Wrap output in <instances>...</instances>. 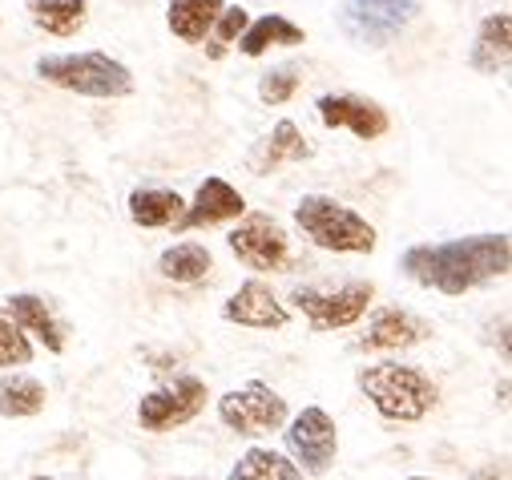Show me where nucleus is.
Here are the masks:
<instances>
[{
  "mask_svg": "<svg viewBox=\"0 0 512 480\" xmlns=\"http://www.w3.org/2000/svg\"><path fill=\"white\" fill-rule=\"evenodd\" d=\"M432 335V327L412 315V311H400V307H383L371 315L367 331L359 335V351H404V347H416Z\"/></svg>",
  "mask_w": 512,
  "mask_h": 480,
  "instance_id": "14",
  "label": "nucleus"
},
{
  "mask_svg": "<svg viewBox=\"0 0 512 480\" xmlns=\"http://www.w3.org/2000/svg\"><path fill=\"white\" fill-rule=\"evenodd\" d=\"M283 436H287V452L299 472H307V476L331 472V464L339 456V432L323 408H303L291 424H283Z\"/></svg>",
  "mask_w": 512,
  "mask_h": 480,
  "instance_id": "9",
  "label": "nucleus"
},
{
  "mask_svg": "<svg viewBox=\"0 0 512 480\" xmlns=\"http://www.w3.org/2000/svg\"><path fill=\"white\" fill-rule=\"evenodd\" d=\"M210 267H214V259L202 243H174L158 259V275L174 279V283H202L210 275Z\"/></svg>",
  "mask_w": 512,
  "mask_h": 480,
  "instance_id": "23",
  "label": "nucleus"
},
{
  "mask_svg": "<svg viewBox=\"0 0 512 480\" xmlns=\"http://www.w3.org/2000/svg\"><path fill=\"white\" fill-rule=\"evenodd\" d=\"M416 9V0H343L339 25L355 45L383 49L412 25Z\"/></svg>",
  "mask_w": 512,
  "mask_h": 480,
  "instance_id": "7",
  "label": "nucleus"
},
{
  "mask_svg": "<svg viewBox=\"0 0 512 480\" xmlns=\"http://www.w3.org/2000/svg\"><path fill=\"white\" fill-rule=\"evenodd\" d=\"M218 420L238 436H267L287 424V400L271 384L250 380L218 400Z\"/></svg>",
  "mask_w": 512,
  "mask_h": 480,
  "instance_id": "6",
  "label": "nucleus"
},
{
  "mask_svg": "<svg viewBox=\"0 0 512 480\" xmlns=\"http://www.w3.org/2000/svg\"><path fill=\"white\" fill-rule=\"evenodd\" d=\"M21 364H33V343L13 323L9 311H0V368H21Z\"/></svg>",
  "mask_w": 512,
  "mask_h": 480,
  "instance_id": "27",
  "label": "nucleus"
},
{
  "mask_svg": "<svg viewBox=\"0 0 512 480\" xmlns=\"http://www.w3.org/2000/svg\"><path fill=\"white\" fill-rule=\"evenodd\" d=\"M33 480H53V476H33Z\"/></svg>",
  "mask_w": 512,
  "mask_h": 480,
  "instance_id": "29",
  "label": "nucleus"
},
{
  "mask_svg": "<svg viewBox=\"0 0 512 480\" xmlns=\"http://www.w3.org/2000/svg\"><path fill=\"white\" fill-rule=\"evenodd\" d=\"M408 480H432V476H408Z\"/></svg>",
  "mask_w": 512,
  "mask_h": 480,
  "instance_id": "28",
  "label": "nucleus"
},
{
  "mask_svg": "<svg viewBox=\"0 0 512 480\" xmlns=\"http://www.w3.org/2000/svg\"><path fill=\"white\" fill-rule=\"evenodd\" d=\"M375 299V287L371 283H343L335 291H315V287H295L291 291V303L295 311L307 315V323L315 331H343V327H355L367 307Z\"/></svg>",
  "mask_w": 512,
  "mask_h": 480,
  "instance_id": "8",
  "label": "nucleus"
},
{
  "mask_svg": "<svg viewBox=\"0 0 512 480\" xmlns=\"http://www.w3.org/2000/svg\"><path fill=\"white\" fill-rule=\"evenodd\" d=\"M45 384L33 376H5L0 380V416L5 420H25L45 408Z\"/></svg>",
  "mask_w": 512,
  "mask_h": 480,
  "instance_id": "24",
  "label": "nucleus"
},
{
  "mask_svg": "<svg viewBox=\"0 0 512 480\" xmlns=\"http://www.w3.org/2000/svg\"><path fill=\"white\" fill-rule=\"evenodd\" d=\"M250 25V13L242 9V5H222V13H218V21H214V29L206 33V57L210 61H218V57H226V49L242 37V29Z\"/></svg>",
  "mask_w": 512,
  "mask_h": 480,
  "instance_id": "25",
  "label": "nucleus"
},
{
  "mask_svg": "<svg viewBox=\"0 0 512 480\" xmlns=\"http://www.w3.org/2000/svg\"><path fill=\"white\" fill-rule=\"evenodd\" d=\"M222 319L238 323V327H250V331H283L291 323V311L283 307V299L263 279H246L222 303Z\"/></svg>",
  "mask_w": 512,
  "mask_h": 480,
  "instance_id": "12",
  "label": "nucleus"
},
{
  "mask_svg": "<svg viewBox=\"0 0 512 480\" xmlns=\"http://www.w3.org/2000/svg\"><path fill=\"white\" fill-rule=\"evenodd\" d=\"M311 154H315V150H311V142L303 138V130L283 117V122H279L259 146L250 150L246 162H250L254 174H275L283 162H303V158H311Z\"/></svg>",
  "mask_w": 512,
  "mask_h": 480,
  "instance_id": "16",
  "label": "nucleus"
},
{
  "mask_svg": "<svg viewBox=\"0 0 512 480\" xmlns=\"http://www.w3.org/2000/svg\"><path fill=\"white\" fill-rule=\"evenodd\" d=\"M508 263H512V243L504 230H496V234H468V238H448V243L408 247L400 259V271L412 283L456 299L492 279H504Z\"/></svg>",
  "mask_w": 512,
  "mask_h": 480,
  "instance_id": "1",
  "label": "nucleus"
},
{
  "mask_svg": "<svg viewBox=\"0 0 512 480\" xmlns=\"http://www.w3.org/2000/svg\"><path fill=\"white\" fill-rule=\"evenodd\" d=\"M315 109H319V122L327 130H347L359 142H375L392 130L388 109L371 97H359V93H323L315 101Z\"/></svg>",
  "mask_w": 512,
  "mask_h": 480,
  "instance_id": "11",
  "label": "nucleus"
},
{
  "mask_svg": "<svg viewBox=\"0 0 512 480\" xmlns=\"http://www.w3.org/2000/svg\"><path fill=\"white\" fill-rule=\"evenodd\" d=\"M238 214H246V198L226 182V178H206L194 194V202H186L182 218L174 222L178 230H210V226H222V222H234Z\"/></svg>",
  "mask_w": 512,
  "mask_h": 480,
  "instance_id": "13",
  "label": "nucleus"
},
{
  "mask_svg": "<svg viewBox=\"0 0 512 480\" xmlns=\"http://www.w3.org/2000/svg\"><path fill=\"white\" fill-rule=\"evenodd\" d=\"M355 384L371 400V408L392 424H416L440 404L436 380L412 364H367L359 368Z\"/></svg>",
  "mask_w": 512,
  "mask_h": 480,
  "instance_id": "2",
  "label": "nucleus"
},
{
  "mask_svg": "<svg viewBox=\"0 0 512 480\" xmlns=\"http://www.w3.org/2000/svg\"><path fill=\"white\" fill-rule=\"evenodd\" d=\"M295 226L311 247L335 255H371L379 243L375 226L331 194H303L295 206Z\"/></svg>",
  "mask_w": 512,
  "mask_h": 480,
  "instance_id": "4",
  "label": "nucleus"
},
{
  "mask_svg": "<svg viewBox=\"0 0 512 480\" xmlns=\"http://www.w3.org/2000/svg\"><path fill=\"white\" fill-rule=\"evenodd\" d=\"M226 0H170V9H166V25L178 41L186 45H202L206 33L214 29L218 13H222Z\"/></svg>",
  "mask_w": 512,
  "mask_h": 480,
  "instance_id": "19",
  "label": "nucleus"
},
{
  "mask_svg": "<svg viewBox=\"0 0 512 480\" xmlns=\"http://www.w3.org/2000/svg\"><path fill=\"white\" fill-rule=\"evenodd\" d=\"M303 41H307V33H303L291 17H283V13H267V17H259V21H250L234 45H238L246 57H263V53L275 49V45L291 49V45H303Z\"/></svg>",
  "mask_w": 512,
  "mask_h": 480,
  "instance_id": "18",
  "label": "nucleus"
},
{
  "mask_svg": "<svg viewBox=\"0 0 512 480\" xmlns=\"http://www.w3.org/2000/svg\"><path fill=\"white\" fill-rule=\"evenodd\" d=\"M299 85H303V69L299 65H275V69H267L263 77H259V101L263 105H287L295 93H299Z\"/></svg>",
  "mask_w": 512,
  "mask_h": 480,
  "instance_id": "26",
  "label": "nucleus"
},
{
  "mask_svg": "<svg viewBox=\"0 0 512 480\" xmlns=\"http://www.w3.org/2000/svg\"><path fill=\"white\" fill-rule=\"evenodd\" d=\"M9 315H13V323L21 331H33L45 343V351H53V355L65 351V327H61V319L49 311V303L41 295H13L9 299Z\"/></svg>",
  "mask_w": 512,
  "mask_h": 480,
  "instance_id": "17",
  "label": "nucleus"
},
{
  "mask_svg": "<svg viewBox=\"0 0 512 480\" xmlns=\"http://www.w3.org/2000/svg\"><path fill=\"white\" fill-rule=\"evenodd\" d=\"M29 21L49 37H77L89 21L85 0H29Z\"/></svg>",
  "mask_w": 512,
  "mask_h": 480,
  "instance_id": "21",
  "label": "nucleus"
},
{
  "mask_svg": "<svg viewBox=\"0 0 512 480\" xmlns=\"http://www.w3.org/2000/svg\"><path fill=\"white\" fill-rule=\"evenodd\" d=\"M37 77L45 85H57L77 97H97V101H117L134 93V73L130 65H121L117 57L101 49L85 53H49L37 61Z\"/></svg>",
  "mask_w": 512,
  "mask_h": 480,
  "instance_id": "3",
  "label": "nucleus"
},
{
  "mask_svg": "<svg viewBox=\"0 0 512 480\" xmlns=\"http://www.w3.org/2000/svg\"><path fill=\"white\" fill-rule=\"evenodd\" d=\"M186 210V198L178 190H162V186H142L130 194V218L146 230H158V226H174Z\"/></svg>",
  "mask_w": 512,
  "mask_h": 480,
  "instance_id": "20",
  "label": "nucleus"
},
{
  "mask_svg": "<svg viewBox=\"0 0 512 480\" xmlns=\"http://www.w3.org/2000/svg\"><path fill=\"white\" fill-rule=\"evenodd\" d=\"M206 384L198 380V376H182V380H174V384H166V388H154V392H146L142 396V404H138V424L146 428V432H174V428H182V424H190L202 408H206Z\"/></svg>",
  "mask_w": 512,
  "mask_h": 480,
  "instance_id": "10",
  "label": "nucleus"
},
{
  "mask_svg": "<svg viewBox=\"0 0 512 480\" xmlns=\"http://www.w3.org/2000/svg\"><path fill=\"white\" fill-rule=\"evenodd\" d=\"M226 243L238 263H246L259 275H283L295 271L291 238L271 214H238V226L226 234Z\"/></svg>",
  "mask_w": 512,
  "mask_h": 480,
  "instance_id": "5",
  "label": "nucleus"
},
{
  "mask_svg": "<svg viewBox=\"0 0 512 480\" xmlns=\"http://www.w3.org/2000/svg\"><path fill=\"white\" fill-rule=\"evenodd\" d=\"M508 61H512V13L496 9L480 21L476 41L468 49V65L484 77H500V73H508Z\"/></svg>",
  "mask_w": 512,
  "mask_h": 480,
  "instance_id": "15",
  "label": "nucleus"
},
{
  "mask_svg": "<svg viewBox=\"0 0 512 480\" xmlns=\"http://www.w3.org/2000/svg\"><path fill=\"white\" fill-rule=\"evenodd\" d=\"M226 480H303V472L275 448H246Z\"/></svg>",
  "mask_w": 512,
  "mask_h": 480,
  "instance_id": "22",
  "label": "nucleus"
}]
</instances>
